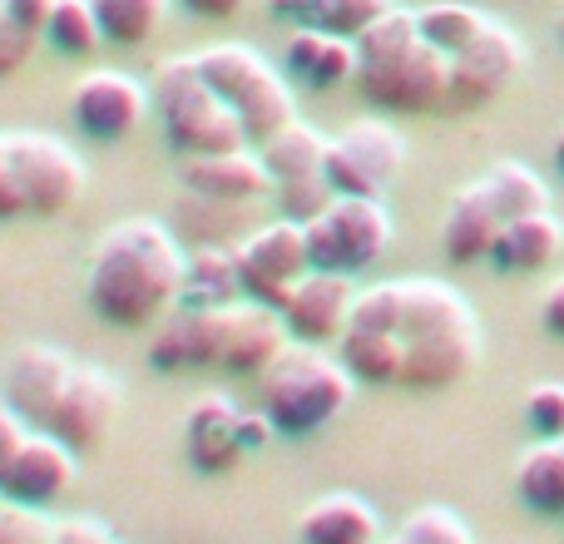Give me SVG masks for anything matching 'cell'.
<instances>
[{"label": "cell", "mask_w": 564, "mask_h": 544, "mask_svg": "<svg viewBox=\"0 0 564 544\" xmlns=\"http://www.w3.org/2000/svg\"><path fill=\"white\" fill-rule=\"evenodd\" d=\"M188 258L178 238L154 218H124L99 238L89 258L85 297L89 312L109 327L139 331L149 322H164L169 307L184 297Z\"/></svg>", "instance_id": "1"}, {"label": "cell", "mask_w": 564, "mask_h": 544, "mask_svg": "<svg viewBox=\"0 0 564 544\" xmlns=\"http://www.w3.org/2000/svg\"><path fill=\"white\" fill-rule=\"evenodd\" d=\"M357 85L387 115H431L451 99V59L426 45L416 10L391 6L357 40Z\"/></svg>", "instance_id": "2"}, {"label": "cell", "mask_w": 564, "mask_h": 544, "mask_svg": "<svg viewBox=\"0 0 564 544\" xmlns=\"http://www.w3.org/2000/svg\"><path fill=\"white\" fill-rule=\"evenodd\" d=\"M406 371L401 387L411 391H451L480 361V327L470 302L436 278H406V317H401Z\"/></svg>", "instance_id": "3"}, {"label": "cell", "mask_w": 564, "mask_h": 544, "mask_svg": "<svg viewBox=\"0 0 564 544\" xmlns=\"http://www.w3.org/2000/svg\"><path fill=\"white\" fill-rule=\"evenodd\" d=\"M357 396V377L322 347L288 341L282 357L258 377V406L278 426V436H317Z\"/></svg>", "instance_id": "4"}, {"label": "cell", "mask_w": 564, "mask_h": 544, "mask_svg": "<svg viewBox=\"0 0 564 544\" xmlns=\"http://www.w3.org/2000/svg\"><path fill=\"white\" fill-rule=\"evenodd\" d=\"M149 95H154L159 124H164V139L178 149L184 159L194 154H224V149H243L248 129L243 119L234 115L224 95L204 79L194 55L164 59L149 79Z\"/></svg>", "instance_id": "5"}, {"label": "cell", "mask_w": 564, "mask_h": 544, "mask_svg": "<svg viewBox=\"0 0 564 544\" xmlns=\"http://www.w3.org/2000/svg\"><path fill=\"white\" fill-rule=\"evenodd\" d=\"M198 69L204 79L218 89V95L234 105V115L243 119L248 144H268L278 129H288L297 119V105H292V89L278 79V69L268 65L258 50L248 45H208L198 50Z\"/></svg>", "instance_id": "6"}, {"label": "cell", "mask_w": 564, "mask_h": 544, "mask_svg": "<svg viewBox=\"0 0 564 544\" xmlns=\"http://www.w3.org/2000/svg\"><path fill=\"white\" fill-rule=\"evenodd\" d=\"M302 228H307L312 268H332V272H367L397 238L387 204L357 194H337L327 214Z\"/></svg>", "instance_id": "7"}, {"label": "cell", "mask_w": 564, "mask_h": 544, "mask_svg": "<svg viewBox=\"0 0 564 544\" xmlns=\"http://www.w3.org/2000/svg\"><path fill=\"white\" fill-rule=\"evenodd\" d=\"M327 184L337 194L381 198L401 174H406V139L387 119H357L347 124L327 149Z\"/></svg>", "instance_id": "8"}, {"label": "cell", "mask_w": 564, "mask_h": 544, "mask_svg": "<svg viewBox=\"0 0 564 544\" xmlns=\"http://www.w3.org/2000/svg\"><path fill=\"white\" fill-rule=\"evenodd\" d=\"M10 168L30 218H59L85 194V164L55 134H10Z\"/></svg>", "instance_id": "9"}, {"label": "cell", "mask_w": 564, "mask_h": 544, "mask_svg": "<svg viewBox=\"0 0 564 544\" xmlns=\"http://www.w3.org/2000/svg\"><path fill=\"white\" fill-rule=\"evenodd\" d=\"M312 268L307 253V228L292 224V218H278V224L258 228L238 243V282H243L248 302H263V307L282 312L302 278Z\"/></svg>", "instance_id": "10"}, {"label": "cell", "mask_w": 564, "mask_h": 544, "mask_svg": "<svg viewBox=\"0 0 564 544\" xmlns=\"http://www.w3.org/2000/svg\"><path fill=\"white\" fill-rule=\"evenodd\" d=\"M149 105H154V95L124 69H89L75 79V95H69V115H75L79 134L99 139V144L129 139L144 124Z\"/></svg>", "instance_id": "11"}, {"label": "cell", "mask_w": 564, "mask_h": 544, "mask_svg": "<svg viewBox=\"0 0 564 544\" xmlns=\"http://www.w3.org/2000/svg\"><path fill=\"white\" fill-rule=\"evenodd\" d=\"M119 411H124V387L99 367H75L45 431L65 440L75 456H85V450H99L109 440V431L119 426Z\"/></svg>", "instance_id": "12"}, {"label": "cell", "mask_w": 564, "mask_h": 544, "mask_svg": "<svg viewBox=\"0 0 564 544\" xmlns=\"http://www.w3.org/2000/svg\"><path fill=\"white\" fill-rule=\"evenodd\" d=\"M520 69H525V45H520V35L510 25H500V20H490V25L480 30L476 45L460 50V55L451 59V99H446V109L470 115V109L490 105V99H496L500 89L520 75Z\"/></svg>", "instance_id": "13"}, {"label": "cell", "mask_w": 564, "mask_h": 544, "mask_svg": "<svg viewBox=\"0 0 564 544\" xmlns=\"http://www.w3.org/2000/svg\"><path fill=\"white\" fill-rule=\"evenodd\" d=\"M69 377H75V361H69L65 351L45 347V341H30V347H20L15 357L6 361V381H0L6 411H15L30 431H45L59 396H65Z\"/></svg>", "instance_id": "14"}, {"label": "cell", "mask_w": 564, "mask_h": 544, "mask_svg": "<svg viewBox=\"0 0 564 544\" xmlns=\"http://www.w3.org/2000/svg\"><path fill=\"white\" fill-rule=\"evenodd\" d=\"M351 307H357V287H351V272H332V268H307V278L292 287L282 322H288L292 341H307V347H327L341 341L351 327Z\"/></svg>", "instance_id": "15"}, {"label": "cell", "mask_w": 564, "mask_h": 544, "mask_svg": "<svg viewBox=\"0 0 564 544\" xmlns=\"http://www.w3.org/2000/svg\"><path fill=\"white\" fill-rule=\"evenodd\" d=\"M292 341L282 312L263 307V302H228L224 307V361L234 377H263Z\"/></svg>", "instance_id": "16"}, {"label": "cell", "mask_w": 564, "mask_h": 544, "mask_svg": "<svg viewBox=\"0 0 564 544\" xmlns=\"http://www.w3.org/2000/svg\"><path fill=\"white\" fill-rule=\"evenodd\" d=\"M75 486V450L65 440H55L50 431H30L25 450L15 456L10 476L0 480V496L15 500V505H55L65 490Z\"/></svg>", "instance_id": "17"}, {"label": "cell", "mask_w": 564, "mask_h": 544, "mask_svg": "<svg viewBox=\"0 0 564 544\" xmlns=\"http://www.w3.org/2000/svg\"><path fill=\"white\" fill-rule=\"evenodd\" d=\"M184 184L188 194L208 198V204H253V198H263L268 188H273V178H268V164L263 154H258L253 144L243 149H224V154H194L184 159Z\"/></svg>", "instance_id": "18"}, {"label": "cell", "mask_w": 564, "mask_h": 544, "mask_svg": "<svg viewBox=\"0 0 564 544\" xmlns=\"http://www.w3.org/2000/svg\"><path fill=\"white\" fill-rule=\"evenodd\" d=\"M238 426H243V411H238L228 396H218V391L198 396L194 411H188V421H184L188 466H194L198 476H224V470H234L238 460L248 456L243 431Z\"/></svg>", "instance_id": "19"}, {"label": "cell", "mask_w": 564, "mask_h": 544, "mask_svg": "<svg viewBox=\"0 0 564 544\" xmlns=\"http://www.w3.org/2000/svg\"><path fill=\"white\" fill-rule=\"evenodd\" d=\"M149 361L159 371L218 367L224 361V307H184L159 327Z\"/></svg>", "instance_id": "20"}, {"label": "cell", "mask_w": 564, "mask_h": 544, "mask_svg": "<svg viewBox=\"0 0 564 544\" xmlns=\"http://www.w3.org/2000/svg\"><path fill=\"white\" fill-rule=\"evenodd\" d=\"M500 233H506V218H500L486 178H480V184H466L451 198L446 224H441V248H446L451 263H486L496 253Z\"/></svg>", "instance_id": "21"}, {"label": "cell", "mask_w": 564, "mask_h": 544, "mask_svg": "<svg viewBox=\"0 0 564 544\" xmlns=\"http://www.w3.org/2000/svg\"><path fill=\"white\" fill-rule=\"evenodd\" d=\"M302 544H381V515L351 490H332L317 496L302 510L297 525Z\"/></svg>", "instance_id": "22"}, {"label": "cell", "mask_w": 564, "mask_h": 544, "mask_svg": "<svg viewBox=\"0 0 564 544\" xmlns=\"http://www.w3.org/2000/svg\"><path fill=\"white\" fill-rule=\"evenodd\" d=\"M288 69L307 89H337L357 79V45L322 25H297L288 35Z\"/></svg>", "instance_id": "23"}, {"label": "cell", "mask_w": 564, "mask_h": 544, "mask_svg": "<svg viewBox=\"0 0 564 544\" xmlns=\"http://www.w3.org/2000/svg\"><path fill=\"white\" fill-rule=\"evenodd\" d=\"M560 248H564L560 218L555 214H530V218L506 224V233H500L490 263H496L500 272H520V278H530V272H545L550 263H555Z\"/></svg>", "instance_id": "24"}, {"label": "cell", "mask_w": 564, "mask_h": 544, "mask_svg": "<svg viewBox=\"0 0 564 544\" xmlns=\"http://www.w3.org/2000/svg\"><path fill=\"white\" fill-rule=\"evenodd\" d=\"M327 149H332V139H322L312 124L292 119L268 144H258V154H263L268 178H273V188H278V184H297V178H317L322 168H327Z\"/></svg>", "instance_id": "25"}, {"label": "cell", "mask_w": 564, "mask_h": 544, "mask_svg": "<svg viewBox=\"0 0 564 544\" xmlns=\"http://www.w3.org/2000/svg\"><path fill=\"white\" fill-rule=\"evenodd\" d=\"M341 367L351 371L367 387H401V371H406V347L391 331H357L347 327V337L337 341Z\"/></svg>", "instance_id": "26"}, {"label": "cell", "mask_w": 564, "mask_h": 544, "mask_svg": "<svg viewBox=\"0 0 564 544\" xmlns=\"http://www.w3.org/2000/svg\"><path fill=\"white\" fill-rule=\"evenodd\" d=\"M516 496L535 515L564 520V440H540L516 466Z\"/></svg>", "instance_id": "27"}, {"label": "cell", "mask_w": 564, "mask_h": 544, "mask_svg": "<svg viewBox=\"0 0 564 544\" xmlns=\"http://www.w3.org/2000/svg\"><path fill=\"white\" fill-rule=\"evenodd\" d=\"M238 292H243V282H238V248L204 243L188 253V272H184L188 307H228Z\"/></svg>", "instance_id": "28"}, {"label": "cell", "mask_w": 564, "mask_h": 544, "mask_svg": "<svg viewBox=\"0 0 564 544\" xmlns=\"http://www.w3.org/2000/svg\"><path fill=\"white\" fill-rule=\"evenodd\" d=\"M95 15L99 30H105V45L139 50L164 30L169 0H95Z\"/></svg>", "instance_id": "29"}, {"label": "cell", "mask_w": 564, "mask_h": 544, "mask_svg": "<svg viewBox=\"0 0 564 544\" xmlns=\"http://www.w3.org/2000/svg\"><path fill=\"white\" fill-rule=\"evenodd\" d=\"M486 188H490V198H496V208H500V218H506V224L530 218V214H550V188H545V178H540L530 164L506 159V164H496L486 174Z\"/></svg>", "instance_id": "30"}, {"label": "cell", "mask_w": 564, "mask_h": 544, "mask_svg": "<svg viewBox=\"0 0 564 544\" xmlns=\"http://www.w3.org/2000/svg\"><path fill=\"white\" fill-rule=\"evenodd\" d=\"M416 25L426 35V45H436L446 59H456L460 50H470L480 40L490 15H480L476 6H460V0H436V6L416 10Z\"/></svg>", "instance_id": "31"}, {"label": "cell", "mask_w": 564, "mask_h": 544, "mask_svg": "<svg viewBox=\"0 0 564 544\" xmlns=\"http://www.w3.org/2000/svg\"><path fill=\"white\" fill-rule=\"evenodd\" d=\"M45 40L59 50V55H89V50L105 40L99 15H95V0H55Z\"/></svg>", "instance_id": "32"}, {"label": "cell", "mask_w": 564, "mask_h": 544, "mask_svg": "<svg viewBox=\"0 0 564 544\" xmlns=\"http://www.w3.org/2000/svg\"><path fill=\"white\" fill-rule=\"evenodd\" d=\"M391 10V0H302V25H322L341 40H357Z\"/></svg>", "instance_id": "33"}, {"label": "cell", "mask_w": 564, "mask_h": 544, "mask_svg": "<svg viewBox=\"0 0 564 544\" xmlns=\"http://www.w3.org/2000/svg\"><path fill=\"white\" fill-rule=\"evenodd\" d=\"M401 317H406V278L357 292V307H351V327L357 331H391L397 337Z\"/></svg>", "instance_id": "34"}, {"label": "cell", "mask_w": 564, "mask_h": 544, "mask_svg": "<svg viewBox=\"0 0 564 544\" xmlns=\"http://www.w3.org/2000/svg\"><path fill=\"white\" fill-rule=\"evenodd\" d=\"M397 535L406 544H476V540H470V530H466V520H460L456 510H446V505L411 510V515L401 520Z\"/></svg>", "instance_id": "35"}, {"label": "cell", "mask_w": 564, "mask_h": 544, "mask_svg": "<svg viewBox=\"0 0 564 544\" xmlns=\"http://www.w3.org/2000/svg\"><path fill=\"white\" fill-rule=\"evenodd\" d=\"M273 194H278L282 218H292V224H312V218H322L332 208L337 188L327 184V174H317V178H297V184H278Z\"/></svg>", "instance_id": "36"}, {"label": "cell", "mask_w": 564, "mask_h": 544, "mask_svg": "<svg viewBox=\"0 0 564 544\" xmlns=\"http://www.w3.org/2000/svg\"><path fill=\"white\" fill-rule=\"evenodd\" d=\"M525 421L540 440H564V381H540L525 391Z\"/></svg>", "instance_id": "37"}, {"label": "cell", "mask_w": 564, "mask_h": 544, "mask_svg": "<svg viewBox=\"0 0 564 544\" xmlns=\"http://www.w3.org/2000/svg\"><path fill=\"white\" fill-rule=\"evenodd\" d=\"M55 525L35 505H0V544H50Z\"/></svg>", "instance_id": "38"}, {"label": "cell", "mask_w": 564, "mask_h": 544, "mask_svg": "<svg viewBox=\"0 0 564 544\" xmlns=\"http://www.w3.org/2000/svg\"><path fill=\"white\" fill-rule=\"evenodd\" d=\"M30 50H35V35H25V30L6 15V0H0V79L15 75L30 59Z\"/></svg>", "instance_id": "39"}, {"label": "cell", "mask_w": 564, "mask_h": 544, "mask_svg": "<svg viewBox=\"0 0 564 544\" xmlns=\"http://www.w3.org/2000/svg\"><path fill=\"white\" fill-rule=\"evenodd\" d=\"M30 440V426L15 416V411H0V480L10 476V466H15V456L25 450Z\"/></svg>", "instance_id": "40"}, {"label": "cell", "mask_w": 564, "mask_h": 544, "mask_svg": "<svg viewBox=\"0 0 564 544\" xmlns=\"http://www.w3.org/2000/svg\"><path fill=\"white\" fill-rule=\"evenodd\" d=\"M50 544H115V535H109L99 520L75 515V520H59L55 535H50Z\"/></svg>", "instance_id": "41"}, {"label": "cell", "mask_w": 564, "mask_h": 544, "mask_svg": "<svg viewBox=\"0 0 564 544\" xmlns=\"http://www.w3.org/2000/svg\"><path fill=\"white\" fill-rule=\"evenodd\" d=\"M10 218H25V204H20L15 168H10V134H0V224Z\"/></svg>", "instance_id": "42"}, {"label": "cell", "mask_w": 564, "mask_h": 544, "mask_svg": "<svg viewBox=\"0 0 564 544\" xmlns=\"http://www.w3.org/2000/svg\"><path fill=\"white\" fill-rule=\"evenodd\" d=\"M50 10H55V0H6V15L15 20L25 35H35V40H45Z\"/></svg>", "instance_id": "43"}, {"label": "cell", "mask_w": 564, "mask_h": 544, "mask_svg": "<svg viewBox=\"0 0 564 544\" xmlns=\"http://www.w3.org/2000/svg\"><path fill=\"white\" fill-rule=\"evenodd\" d=\"M540 322H545L550 337H560V341H564V278L550 282L545 302H540Z\"/></svg>", "instance_id": "44"}, {"label": "cell", "mask_w": 564, "mask_h": 544, "mask_svg": "<svg viewBox=\"0 0 564 544\" xmlns=\"http://www.w3.org/2000/svg\"><path fill=\"white\" fill-rule=\"evenodd\" d=\"M238 431H243V446H248V450H263L268 436H273L278 426L268 421V411L258 406V411H243V426H238Z\"/></svg>", "instance_id": "45"}, {"label": "cell", "mask_w": 564, "mask_h": 544, "mask_svg": "<svg viewBox=\"0 0 564 544\" xmlns=\"http://www.w3.org/2000/svg\"><path fill=\"white\" fill-rule=\"evenodd\" d=\"M194 15H204V20H228V15H238V10L248 6V0H184Z\"/></svg>", "instance_id": "46"}, {"label": "cell", "mask_w": 564, "mask_h": 544, "mask_svg": "<svg viewBox=\"0 0 564 544\" xmlns=\"http://www.w3.org/2000/svg\"><path fill=\"white\" fill-rule=\"evenodd\" d=\"M555 164H560V174H564V134L555 139Z\"/></svg>", "instance_id": "47"}, {"label": "cell", "mask_w": 564, "mask_h": 544, "mask_svg": "<svg viewBox=\"0 0 564 544\" xmlns=\"http://www.w3.org/2000/svg\"><path fill=\"white\" fill-rule=\"evenodd\" d=\"M381 544H406V540H401V535H391V540H381Z\"/></svg>", "instance_id": "48"}, {"label": "cell", "mask_w": 564, "mask_h": 544, "mask_svg": "<svg viewBox=\"0 0 564 544\" xmlns=\"http://www.w3.org/2000/svg\"><path fill=\"white\" fill-rule=\"evenodd\" d=\"M560 40H564V10H560Z\"/></svg>", "instance_id": "49"}]
</instances>
